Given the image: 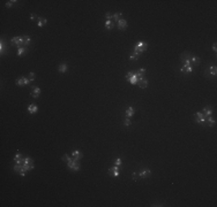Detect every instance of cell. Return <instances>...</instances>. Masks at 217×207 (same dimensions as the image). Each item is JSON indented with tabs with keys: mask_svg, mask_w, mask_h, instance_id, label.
<instances>
[{
	"mask_svg": "<svg viewBox=\"0 0 217 207\" xmlns=\"http://www.w3.org/2000/svg\"><path fill=\"white\" fill-rule=\"evenodd\" d=\"M147 49H148V44L144 43V41H142V40L137 41L136 44L134 45V52L139 53V54H141L142 52L147 51Z\"/></svg>",
	"mask_w": 217,
	"mask_h": 207,
	"instance_id": "cell-1",
	"label": "cell"
},
{
	"mask_svg": "<svg viewBox=\"0 0 217 207\" xmlns=\"http://www.w3.org/2000/svg\"><path fill=\"white\" fill-rule=\"evenodd\" d=\"M67 166L68 168L73 170V172H77V170H80V163H79V160H76V159H71L68 162H67Z\"/></svg>",
	"mask_w": 217,
	"mask_h": 207,
	"instance_id": "cell-2",
	"label": "cell"
},
{
	"mask_svg": "<svg viewBox=\"0 0 217 207\" xmlns=\"http://www.w3.org/2000/svg\"><path fill=\"white\" fill-rule=\"evenodd\" d=\"M126 78L128 79V82L131 84H137V81H139V76H137V74L135 73V71H129V73H127L126 74Z\"/></svg>",
	"mask_w": 217,
	"mask_h": 207,
	"instance_id": "cell-3",
	"label": "cell"
},
{
	"mask_svg": "<svg viewBox=\"0 0 217 207\" xmlns=\"http://www.w3.org/2000/svg\"><path fill=\"white\" fill-rule=\"evenodd\" d=\"M194 117H195V122L199 124H202V125H206V116L203 115V113L201 112H196L194 114Z\"/></svg>",
	"mask_w": 217,
	"mask_h": 207,
	"instance_id": "cell-4",
	"label": "cell"
},
{
	"mask_svg": "<svg viewBox=\"0 0 217 207\" xmlns=\"http://www.w3.org/2000/svg\"><path fill=\"white\" fill-rule=\"evenodd\" d=\"M10 43H12V45H16L18 47H21L22 45H24V38H23V36L13 37V38L10 39Z\"/></svg>",
	"mask_w": 217,
	"mask_h": 207,
	"instance_id": "cell-5",
	"label": "cell"
},
{
	"mask_svg": "<svg viewBox=\"0 0 217 207\" xmlns=\"http://www.w3.org/2000/svg\"><path fill=\"white\" fill-rule=\"evenodd\" d=\"M29 83H30V79L28 78V77H20V78L16 81V85H19V86L28 85Z\"/></svg>",
	"mask_w": 217,
	"mask_h": 207,
	"instance_id": "cell-6",
	"label": "cell"
},
{
	"mask_svg": "<svg viewBox=\"0 0 217 207\" xmlns=\"http://www.w3.org/2000/svg\"><path fill=\"white\" fill-rule=\"evenodd\" d=\"M137 85L141 89H146L148 86V81L143 78V76H139V81H137Z\"/></svg>",
	"mask_w": 217,
	"mask_h": 207,
	"instance_id": "cell-7",
	"label": "cell"
},
{
	"mask_svg": "<svg viewBox=\"0 0 217 207\" xmlns=\"http://www.w3.org/2000/svg\"><path fill=\"white\" fill-rule=\"evenodd\" d=\"M109 173L112 174L114 177H119V175H120V167H118V166H113L112 168L109 169Z\"/></svg>",
	"mask_w": 217,
	"mask_h": 207,
	"instance_id": "cell-8",
	"label": "cell"
},
{
	"mask_svg": "<svg viewBox=\"0 0 217 207\" xmlns=\"http://www.w3.org/2000/svg\"><path fill=\"white\" fill-rule=\"evenodd\" d=\"M127 25H128V24H127V21L124 20V18H121V20H119V21L117 22V26H118L119 30H124V29H126Z\"/></svg>",
	"mask_w": 217,
	"mask_h": 207,
	"instance_id": "cell-9",
	"label": "cell"
},
{
	"mask_svg": "<svg viewBox=\"0 0 217 207\" xmlns=\"http://www.w3.org/2000/svg\"><path fill=\"white\" fill-rule=\"evenodd\" d=\"M150 174L151 172L149 169H143V170H141V172L139 173V177L140 178H148V177L150 176Z\"/></svg>",
	"mask_w": 217,
	"mask_h": 207,
	"instance_id": "cell-10",
	"label": "cell"
},
{
	"mask_svg": "<svg viewBox=\"0 0 217 207\" xmlns=\"http://www.w3.org/2000/svg\"><path fill=\"white\" fill-rule=\"evenodd\" d=\"M206 122H207V125H209V127H214L215 124H216V120L214 119V117H211V116H207L206 117Z\"/></svg>",
	"mask_w": 217,
	"mask_h": 207,
	"instance_id": "cell-11",
	"label": "cell"
},
{
	"mask_svg": "<svg viewBox=\"0 0 217 207\" xmlns=\"http://www.w3.org/2000/svg\"><path fill=\"white\" fill-rule=\"evenodd\" d=\"M40 93V89L39 88H32V92H31V97L32 98H38Z\"/></svg>",
	"mask_w": 217,
	"mask_h": 207,
	"instance_id": "cell-12",
	"label": "cell"
},
{
	"mask_svg": "<svg viewBox=\"0 0 217 207\" xmlns=\"http://www.w3.org/2000/svg\"><path fill=\"white\" fill-rule=\"evenodd\" d=\"M37 110H38V107L36 105H34V104L29 105V107H28V112H29L30 114H35V113H37Z\"/></svg>",
	"mask_w": 217,
	"mask_h": 207,
	"instance_id": "cell-13",
	"label": "cell"
},
{
	"mask_svg": "<svg viewBox=\"0 0 217 207\" xmlns=\"http://www.w3.org/2000/svg\"><path fill=\"white\" fill-rule=\"evenodd\" d=\"M202 113H203V115L207 117V116H211V114H213V109L210 108V107H204L203 110H202Z\"/></svg>",
	"mask_w": 217,
	"mask_h": 207,
	"instance_id": "cell-14",
	"label": "cell"
},
{
	"mask_svg": "<svg viewBox=\"0 0 217 207\" xmlns=\"http://www.w3.org/2000/svg\"><path fill=\"white\" fill-rule=\"evenodd\" d=\"M208 73H210V75H213V76H216L217 74V69H216V66H210L208 68V71L206 73V74H208Z\"/></svg>",
	"mask_w": 217,
	"mask_h": 207,
	"instance_id": "cell-15",
	"label": "cell"
},
{
	"mask_svg": "<svg viewBox=\"0 0 217 207\" xmlns=\"http://www.w3.org/2000/svg\"><path fill=\"white\" fill-rule=\"evenodd\" d=\"M46 23H47V20H46V18H44V17H38V22H37V25L39 26V28L44 26Z\"/></svg>",
	"mask_w": 217,
	"mask_h": 207,
	"instance_id": "cell-16",
	"label": "cell"
},
{
	"mask_svg": "<svg viewBox=\"0 0 217 207\" xmlns=\"http://www.w3.org/2000/svg\"><path fill=\"white\" fill-rule=\"evenodd\" d=\"M190 63L194 66V65H199L200 63V60H199V58L198 57H195V55H190Z\"/></svg>",
	"mask_w": 217,
	"mask_h": 207,
	"instance_id": "cell-17",
	"label": "cell"
},
{
	"mask_svg": "<svg viewBox=\"0 0 217 207\" xmlns=\"http://www.w3.org/2000/svg\"><path fill=\"white\" fill-rule=\"evenodd\" d=\"M72 157L74 159H76V160H80V159L82 158V153H81L80 151H74V152L72 153Z\"/></svg>",
	"mask_w": 217,
	"mask_h": 207,
	"instance_id": "cell-18",
	"label": "cell"
},
{
	"mask_svg": "<svg viewBox=\"0 0 217 207\" xmlns=\"http://www.w3.org/2000/svg\"><path fill=\"white\" fill-rule=\"evenodd\" d=\"M134 108L133 107H128L127 109H126V117H131V116H133L134 115Z\"/></svg>",
	"mask_w": 217,
	"mask_h": 207,
	"instance_id": "cell-19",
	"label": "cell"
},
{
	"mask_svg": "<svg viewBox=\"0 0 217 207\" xmlns=\"http://www.w3.org/2000/svg\"><path fill=\"white\" fill-rule=\"evenodd\" d=\"M112 18L114 20L115 22H118L119 20H121V18H123V13H115V14H113V15H112Z\"/></svg>",
	"mask_w": 217,
	"mask_h": 207,
	"instance_id": "cell-20",
	"label": "cell"
},
{
	"mask_svg": "<svg viewBox=\"0 0 217 207\" xmlns=\"http://www.w3.org/2000/svg\"><path fill=\"white\" fill-rule=\"evenodd\" d=\"M27 52V47L26 46H21V47H18V55L19 57H21L23 53Z\"/></svg>",
	"mask_w": 217,
	"mask_h": 207,
	"instance_id": "cell-21",
	"label": "cell"
},
{
	"mask_svg": "<svg viewBox=\"0 0 217 207\" xmlns=\"http://www.w3.org/2000/svg\"><path fill=\"white\" fill-rule=\"evenodd\" d=\"M105 28H106L107 30H111V29L114 28V23L112 22V21H106L105 22Z\"/></svg>",
	"mask_w": 217,
	"mask_h": 207,
	"instance_id": "cell-22",
	"label": "cell"
},
{
	"mask_svg": "<svg viewBox=\"0 0 217 207\" xmlns=\"http://www.w3.org/2000/svg\"><path fill=\"white\" fill-rule=\"evenodd\" d=\"M58 70L60 71V73H65V71L67 70V63H61V65H59Z\"/></svg>",
	"mask_w": 217,
	"mask_h": 207,
	"instance_id": "cell-23",
	"label": "cell"
},
{
	"mask_svg": "<svg viewBox=\"0 0 217 207\" xmlns=\"http://www.w3.org/2000/svg\"><path fill=\"white\" fill-rule=\"evenodd\" d=\"M139 57H140V54H139V53H136V52H134L133 54L129 57V60H131V61H136L137 59H139Z\"/></svg>",
	"mask_w": 217,
	"mask_h": 207,
	"instance_id": "cell-24",
	"label": "cell"
},
{
	"mask_svg": "<svg viewBox=\"0 0 217 207\" xmlns=\"http://www.w3.org/2000/svg\"><path fill=\"white\" fill-rule=\"evenodd\" d=\"M23 38H24V46L27 47V46H29V44H30V37L29 36H23Z\"/></svg>",
	"mask_w": 217,
	"mask_h": 207,
	"instance_id": "cell-25",
	"label": "cell"
},
{
	"mask_svg": "<svg viewBox=\"0 0 217 207\" xmlns=\"http://www.w3.org/2000/svg\"><path fill=\"white\" fill-rule=\"evenodd\" d=\"M135 73L137 74V76H143L144 75V73H146V69H144V68H140V69H139L137 71H135Z\"/></svg>",
	"mask_w": 217,
	"mask_h": 207,
	"instance_id": "cell-26",
	"label": "cell"
},
{
	"mask_svg": "<svg viewBox=\"0 0 217 207\" xmlns=\"http://www.w3.org/2000/svg\"><path fill=\"white\" fill-rule=\"evenodd\" d=\"M4 52H5V43H4V40H1L0 41V53L4 54Z\"/></svg>",
	"mask_w": 217,
	"mask_h": 207,
	"instance_id": "cell-27",
	"label": "cell"
},
{
	"mask_svg": "<svg viewBox=\"0 0 217 207\" xmlns=\"http://www.w3.org/2000/svg\"><path fill=\"white\" fill-rule=\"evenodd\" d=\"M18 1L16 0H10V1H8V2H6V7H12L14 4H16Z\"/></svg>",
	"mask_w": 217,
	"mask_h": 207,
	"instance_id": "cell-28",
	"label": "cell"
},
{
	"mask_svg": "<svg viewBox=\"0 0 217 207\" xmlns=\"http://www.w3.org/2000/svg\"><path fill=\"white\" fill-rule=\"evenodd\" d=\"M61 159H62V161H66V162H68V161H69V160H71L72 158H71V157H69L68 154H64V155H62V158H61Z\"/></svg>",
	"mask_w": 217,
	"mask_h": 207,
	"instance_id": "cell-29",
	"label": "cell"
},
{
	"mask_svg": "<svg viewBox=\"0 0 217 207\" xmlns=\"http://www.w3.org/2000/svg\"><path fill=\"white\" fill-rule=\"evenodd\" d=\"M132 124V121L129 120V117H126L124 121V125H126V127H128V125H131Z\"/></svg>",
	"mask_w": 217,
	"mask_h": 207,
	"instance_id": "cell-30",
	"label": "cell"
},
{
	"mask_svg": "<svg viewBox=\"0 0 217 207\" xmlns=\"http://www.w3.org/2000/svg\"><path fill=\"white\" fill-rule=\"evenodd\" d=\"M114 166H118V167H121V159H120V158L115 159V161H114Z\"/></svg>",
	"mask_w": 217,
	"mask_h": 207,
	"instance_id": "cell-31",
	"label": "cell"
},
{
	"mask_svg": "<svg viewBox=\"0 0 217 207\" xmlns=\"http://www.w3.org/2000/svg\"><path fill=\"white\" fill-rule=\"evenodd\" d=\"M35 78H36L35 73H30V74H29V79H30V82H34Z\"/></svg>",
	"mask_w": 217,
	"mask_h": 207,
	"instance_id": "cell-32",
	"label": "cell"
},
{
	"mask_svg": "<svg viewBox=\"0 0 217 207\" xmlns=\"http://www.w3.org/2000/svg\"><path fill=\"white\" fill-rule=\"evenodd\" d=\"M22 158H23V157L21 155V153H16V154H15V157H14V160L16 161V160H20V159H22Z\"/></svg>",
	"mask_w": 217,
	"mask_h": 207,
	"instance_id": "cell-33",
	"label": "cell"
},
{
	"mask_svg": "<svg viewBox=\"0 0 217 207\" xmlns=\"http://www.w3.org/2000/svg\"><path fill=\"white\" fill-rule=\"evenodd\" d=\"M105 17H106V21H111V20H112V14L106 13L105 14Z\"/></svg>",
	"mask_w": 217,
	"mask_h": 207,
	"instance_id": "cell-34",
	"label": "cell"
},
{
	"mask_svg": "<svg viewBox=\"0 0 217 207\" xmlns=\"http://www.w3.org/2000/svg\"><path fill=\"white\" fill-rule=\"evenodd\" d=\"M132 176H133L134 181H136L137 178H139V174H137V173H133V174H132Z\"/></svg>",
	"mask_w": 217,
	"mask_h": 207,
	"instance_id": "cell-35",
	"label": "cell"
},
{
	"mask_svg": "<svg viewBox=\"0 0 217 207\" xmlns=\"http://www.w3.org/2000/svg\"><path fill=\"white\" fill-rule=\"evenodd\" d=\"M213 51H214L215 53L217 52V45H216V43H214V44H213Z\"/></svg>",
	"mask_w": 217,
	"mask_h": 207,
	"instance_id": "cell-36",
	"label": "cell"
},
{
	"mask_svg": "<svg viewBox=\"0 0 217 207\" xmlns=\"http://www.w3.org/2000/svg\"><path fill=\"white\" fill-rule=\"evenodd\" d=\"M30 18H31V20H35V18H38V17L36 16L35 14H31V15H30Z\"/></svg>",
	"mask_w": 217,
	"mask_h": 207,
	"instance_id": "cell-37",
	"label": "cell"
}]
</instances>
